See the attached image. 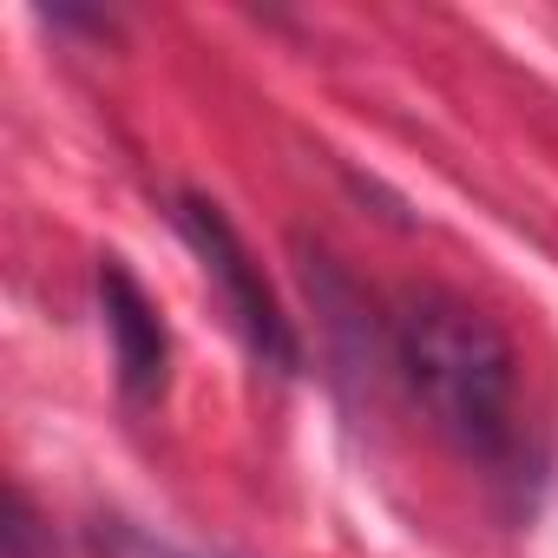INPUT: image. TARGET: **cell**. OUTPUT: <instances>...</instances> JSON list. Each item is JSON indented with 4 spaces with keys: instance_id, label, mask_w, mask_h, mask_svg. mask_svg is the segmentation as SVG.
<instances>
[{
    "instance_id": "cell-1",
    "label": "cell",
    "mask_w": 558,
    "mask_h": 558,
    "mask_svg": "<svg viewBox=\"0 0 558 558\" xmlns=\"http://www.w3.org/2000/svg\"><path fill=\"white\" fill-rule=\"evenodd\" d=\"M395 362L427 421L480 466L512 473L525 453V414H519V355L506 329L447 290H421L395 316Z\"/></svg>"
},
{
    "instance_id": "cell-2",
    "label": "cell",
    "mask_w": 558,
    "mask_h": 558,
    "mask_svg": "<svg viewBox=\"0 0 558 558\" xmlns=\"http://www.w3.org/2000/svg\"><path fill=\"white\" fill-rule=\"evenodd\" d=\"M171 217H178V236L191 243V256L204 263V276H210L223 316H230L236 336L250 342V355H256L263 368H276V375H296V368H303L296 323L283 316L276 290L263 283V263L243 250V236H236V223L223 217V204L204 197V191H178V210H171Z\"/></svg>"
},
{
    "instance_id": "cell-3",
    "label": "cell",
    "mask_w": 558,
    "mask_h": 558,
    "mask_svg": "<svg viewBox=\"0 0 558 558\" xmlns=\"http://www.w3.org/2000/svg\"><path fill=\"white\" fill-rule=\"evenodd\" d=\"M99 323H106V342L119 362V395L132 408H151L171 375V336H165V316L145 296V283L125 269V256H99Z\"/></svg>"
}]
</instances>
